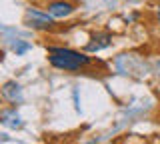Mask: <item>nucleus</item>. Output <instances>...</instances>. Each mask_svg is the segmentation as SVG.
<instances>
[{
  "mask_svg": "<svg viewBox=\"0 0 160 144\" xmlns=\"http://www.w3.org/2000/svg\"><path fill=\"white\" fill-rule=\"evenodd\" d=\"M156 22H158V26H160V4L156 6Z\"/></svg>",
  "mask_w": 160,
  "mask_h": 144,
  "instance_id": "423d86ee",
  "label": "nucleus"
},
{
  "mask_svg": "<svg viewBox=\"0 0 160 144\" xmlns=\"http://www.w3.org/2000/svg\"><path fill=\"white\" fill-rule=\"evenodd\" d=\"M2 92H4V96H6L10 102H16V96L20 94V86L16 82H6L4 88H2Z\"/></svg>",
  "mask_w": 160,
  "mask_h": 144,
  "instance_id": "39448f33",
  "label": "nucleus"
},
{
  "mask_svg": "<svg viewBox=\"0 0 160 144\" xmlns=\"http://www.w3.org/2000/svg\"><path fill=\"white\" fill-rule=\"evenodd\" d=\"M46 12L52 18H68L74 12V4L70 0H52L46 4Z\"/></svg>",
  "mask_w": 160,
  "mask_h": 144,
  "instance_id": "7ed1b4c3",
  "label": "nucleus"
},
{
  "mask_svg": "<svg viewBox=\"0 0 160 144\" xmlns=\"http://www.w3.org/2000/svg\"><path fill=\"white\" fill-rule=\"evenodd\" d=\"M48 62L56 70L64 72H82L92 64V58L86 52H78L64 46H48Z\"/></svg>",
  "mask_w": 160,
  "mask_h": 144,
  "instance_id": "f257e3e1",
  "label": "nucleus"
},
{
  "mask_svg": "<svg viewBox=\"0 0 160 144\" xmlns=\"http://www.w3.org/2000/svg\"><path fill=\"white\" fill-rule=\"evenodd\" d=\"M24 20L30 28H36V30H50L54 26V20L48 12H42V10H36V8H28L26 10V16Z\"/></svg>",
  "mask_w": 160,
  "mask_h": 144,
  "instance_id": "f03ea898",
  "label": "nucleus"
},
{
  "mask_svg": "<svg viewBox=\"0 0 160 144\" xmlns=\"http://www.w3.org/2000/svg\"><path fill=\"white\" fill-rule=\"evenodd\" d=\"M112 44V36L108 32H100V34H94L90 38V42L86 44V52H98L102 48H108Z\"/></svg>",
  "mask_w": 160,
  "mask_h": 144,
  "instance_id": "20e7f679",
  "label": "nucleus"
}]
</instances>
